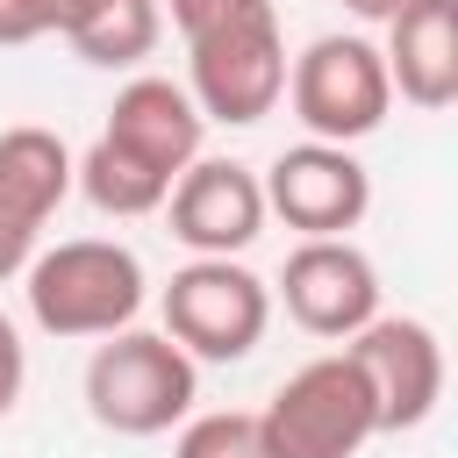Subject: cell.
I'll use <instances>...</instances> for the list:
<instances>
[{
  "mask_svg": "<svg viewBox=\"0 0 458 458\" xmlns=\"http://www.w3.org/2000/svg\"><path fill=\"white\" fill-rule=\"evenodd\" d=\"M200 401V365L165 329H114L86 358V415L114 437H165Z\"/></svg>",
  "mask_w": 458,
  "mask_h": 458,
  "instance_id": "6da1fadb",
  "label": "cell"
},
{
  "mask_svg": "<svg viewBox=\"0 0 458 458\" xmlns=\"http://www.w3.org/2000/svg\"><path fill=\"white\" fill-rule=\"evenodd\" d=\"M29 315L50 336H114L143 315V258L114 236H72L57 250H36L29 265Z\"/></svg>",
  "mask_w": 458,
  "mask_h": 458,
  "instance_id": "7a4b0ae2",
  "label": "cell"
},
{
  "mask_svg": "<svg viewBox=\"0 0 458 458\" xmlns=\"http://www.w3.org/2000/svg\"><path fill=\"white\" fill-rule=\"evenodd\" d=\"M157 308H165V336L193 365L200 358L208 365H236L272 329V286L250 265H236V258H193V265H179L165 279Z\"/></svg>",
  "mask_w": 458,
  "mask_h": 458,
  "instance_id": "3957f363",
  "label": "cell"
},
{
  "mask_svg": "<svg viewBox=\"0 0 458 458\" xmlns=\"http://www.w3.org/2000/svg\"><path fill=\"white\" fill-rule=\"evenodd\" d=\"M258 422H265L272 458H358L379 437L372 394L344 351H322L301 372H286L279 394L258 408Z\"/></svg>",
  "mask_w": 458,
  "mask_h": 458,
  "instance_id": "277c9868",
  "label": "cell"
},
{
  "mask_svg": "<svg viewBox=\"0 0 458 458\" xmlns=\"http://www.w3.org/2000/svg\"><path fill=\"white\" fill-rule=\"evenodd\" d=\"M186 93L208 122H229V129H250L279 107L286 93V36H279V14L258 7V14H236L208 36L186 43Z\"/></svg>",
  "mask_w": 458,
  "mask_h": 458,
  "instance_id": "5b68a950",
  "label": "cell"
},
{
  "mask_svg": "<svg viewBox=\"0 0 458 458\" xmlns=\"http://www.w3.org/2000/svg\"><path fill=\"white\" fill-rule=\"evenodd\" d=\"M279 100H293V122L315 143H365L386 122V107H394V79H386L379 43H365V36H315L286 64V93Z\"/></svg>",
  "mask_w": 458,
  "mask_h": 458,
  "instance_id": "8992f818",
  "label": "cell"
},
{
  "mask_svg": "<svg viewBox=\"0 0 458 458\" xmlns=\"http://www.w3.org/2000/svg\"><path fill=\"white\" fill-rule=\"evenodd\" d=\"M344 358L358 365L365 394H372V422L379 437L422 429L444 401V344L429 322L415 315H372L365 329L344 336Z\"/></svg>",
  "mask_w": 458,
  "mask_h": 458,
  "instance_id": "52a82bcc",
  "label": "cell"
},
{
  "mask_svg": "<svg viewBox=\"0 0 458 458\" xmlns=\"http://www.w3.org/2000/svg\"><path fill=\"white\" fill-rule=\"evenodd\" d=\"M265 215H279L301 236H351L372 208V172L351 143H293L265 165Z\"/></svg>",
  "mask_w": 458,
  "mask_h": 458,
  "instance_id": "ba28073f",
  "label": "cell"
},
{
  "mask_svg": "<svg viewBox=\"0 0 458 458\" xmlns=\"http://www.w3.org/2000/svg\"><path fill=\"white\" fill-rule=\"evenodd\" d=\"M279 301L308 336L344 344L379 315V265L351 236H301L279 265Z\"/></svg>",
  "mask_w": 458,
  "mask_h": 458,
  "instance_id": "9c48e42d",
  "label": "cell"
},
{
  "mask_svg": "<svg viewBox=\"0 0 458 458\" xmlns=\"http://www.w3.org/2000/svg\"><path fill=\"white\" fill-rule=\"evenodd\" d=\"M165 208H172V236H179L193 258H236V250H250L258 229H265V186H258V172L236 165V157H193V165L172 179Z\"/></svg>",
  "mask_w": 458,
  "mask_h": 458,
  "instance_id": "30bf717a",
  "label": "cell"
},
{
  "mask_svg": "<svg viewBox=\"0 0 458 458\" xmlns=\"http://www.w3.org/2000/svg\"><path fill=\"white\" fill-rule=\"evenodd\" d=\"M72 193V150L57 129H0V279H14L36 258L43 222Z\"/></svg>",
  "mask_w": 458,
  "mask_h": 458,
  "instance_id": "8fae6325",
  "label": "cell"
},
{
  "mask_svg": "<svg viewBox=\"0 0 458 458\" xmlns=\"http://www.w3.org/2000/svg\"><path fill=\"white\" fill-rule=\"evenodd\" d=\"M100 136H114L122 150H136V157H143V165H157L165 179H179V172L200 157L208 114L193 107V93H186V86H172V79L143 72V79H129V86L114 93V107H107V129H100Z\"/></svg>",
  "mask_w": 458,
  "mask_h": 458,
  "instance_id": "7c38bea8",
  "label": "cell"
},
{
  "mask_svg": "<svg viewBox=\"0 0 458 458\" xmlns=\"http://www.w3.org/2000/svg\"><path fill=\"white\" fill-rule=\"evenodd\" d=\"M386 79L408 107L444 114L458 100V0H408L386 21Z\"/></svg>",
  "mask_w": 458,
  "mask_h": 458,
  "instance_id": "4fadbf2b",
  "label": "cell"
},
{
  "mask_svg": "<svg viewBox=\"0 0 458 458\" xmlns=\"http://www.w3.org/2000/svg\"><path fill=\"white\" fill-rule=\"evenodd\" d=\"M50 7V36H64L86 64L100 72H122V64H143L157 50V0H43Z\"/></svg>",
  "mask_w": 458,
  "mask_h": 458,
  "instance_id": "5bb4252c",
  "label": "cell"
},
{
  "mask_svg": "<svg viewBox=\"0 0 458 458\" xmlns=\"http://www.w3.org/2000/svg\"><path fill=\"white\" fill-rule=\"evenodd\" d=\"M72 186H79L100 215H157L165 193H172V179H165L157 165H143L136 150H122L114 136H93V150L72 157Z\"/></svg>",
  "mask_w": 458,
  "mask_h": 458,
  "instance_id": "9a60e30c",
  "label": "cell"
},
{
  "mask_svg": "<svg viewBox=\"0 0 458 458\" xmlns=\"http://www.w3.org/2000/svg\"><path fill=\"white\" fill-rule=\"evenodd\" d=\"M172 458H272V444H265V422L250 408H208V415L179 422Z\"/></svg>",
  "mask_w": 458,
  "mask_h": 458,
  "instance_id": "2e32d148",
  "label": "cell"
},
{
  "mask_svg": "<svg viewBox=\"0 0 458 458\" xmlns=\"http://www.w3.org/2000/svg\"><path fill=\"white\" fill-rule=\"evenodd\" d=\"M258 7H272V0H157V14H172V29L186 43L222 29V21H236V14H258Z\"/></svg>",
  "mask_w": 458,
  "mask_h": 458,
  "instance_id": "e0dca14e",
  "label": "cell"
},
{
  "mask_svg": "<svg viewBox=\"0 0 458 458\" xmlns=\"http://www.w3.org/2000/svg\"><path fill=\"white\" fill-rule=\"evenodd\" d=\"M21 386H29V344H21V329H14L7 315H0V422L14 415Z\"/></svg>",
  "mask_w": 458,
  "mask_h": 458,
  "instance_id": "ac0fdd59",
  "label": "cell"
},
{
  "mask_svg": "<svg viewBox=\"0 0 458 458\" xmlns=\"http://www.w3.org/2000/svg\"><path fill=\"white\" fill-rule=\"evenodd\" d=\"M36 36H50V7L43 0H0V50H21Z\"/></svg>",
  "mask_w": 458,
  "mask_h": 458,
  "instance_id": "d6986e66",
  "label": "cell"
},
{
  "mask_svg": "<svg viewBox=\"0 0 458 458\" xmlns=\"http://www.w3.org/2000/svg\"><path fill=\"white\" fill-rule=\"evenodd\" d=\"M344 7H351L358 21H394V14L408 7V0H344Z\"/></svg>",
  "mask_w": 458,
  "mask_h": 458,
  "instance_id": "ffe728a7",
  "label": "cell"
}]
</instances>
